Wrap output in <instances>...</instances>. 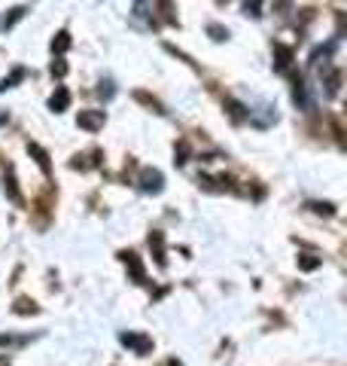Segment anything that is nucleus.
<instances>
[{
    "label": "nucleus",
    "instance_id": "obj_1",
    "mask_svg": "<svg viewBox=\"0 0 347 366\" xmlns=\"http://www.w3.org/2000/svg\"><path fill=\"white\" fill-rule=\"evenodd\" d=\"M80 129H89V131H98L104 125V110H82L80 119H76Z\"/></svg>",
    "mask_w": 347,
    "mask_h": 366
},
{
    "label": "nucleus",
    "instance_id": "obj_2",
    "mask_svg": "<svg viewBox=\"0 0 347 366\" xmlns=\"http://www.w3.org/2000/svg\"><path fill=\"white\" fill-rule=\"evenodd\" d=\"M161 186H165V180H161L159 171H144V174H140V189H144V193H161Z\"/></svg>",
    "mask_w": 347,
    "mask_h": 366
},
{
    "label": "nucleus",
    "instance_id": "obj_3",
    "mask_svg": "<svg viewBox=\"0 0 347 366\" xmlns=\"http://www.w3.org/2000/svg\"><path fill=\"white\" fill-rule=\"evenodd\" d=\"M122 345H128V348H134L137 354H146V351L153 348V342L146 339V336H137V333H122Z\"/></svg>",
    "mask_w": 347,
    "mask_h": 366
},
{
    "label": "nucleus",
    "instance_id": "obj_4",
    "mask_svg": "<svg viewBox=\"0 0 347 366\" xmlns=\"http://www.w3.org/2000/svg\"><path fill=\"white\" fill-rule=\"evenodd\" d=\"M250 119L259 125V129H265V125H271V122H278V114H274L268 104H262L259 110H250Z\"/></svg>",
    "mask_w": 347,
    "mask_h": 366
},
{
    "label": "nucleus",
    "instance_id": "obj_5",
    "mask_svg": "<svg viewBox=\"0 0 347 366\" xmlns=\"http://www.w3.org/2000/svg\"><path fill=\"white\" fill-rule=\"evenodd\" d=\"M293 101L299 104V107H304V110L311 107V101H308V86H304L302 76H293Z\"/></svg>",
    "mask_w": 347,
    "mask_h": 366
},
{
    "label": "nucleus",
    "instance_id": "obj_6",
    "mask_svg": "<svg viewBox=\"0 0 347 366\" xmlns=\"http://www.w3.org/2000/svg\"><path fill=\"white\" fill-rule=\"evenodd\" d=\"M274 58H278V61H274V67H278V70H289V65H293V49H289V46H274Z\"/></svg>",
    "mask_w": 347,
    "mask_h": 366
},
{
    "label": "nucleus",
    "instance_id": "obj_7",
    "mask_svg": "<svg viewBox=\"0 0 347 366\" xmlns=\"http://www.w3.org/2000/svg\"><path fill=\"white\" fill-rule=\"evenodd\" d=\"M67 104H70L67 89H65V86H58V89H55V95H52V101H49V107H52L55 114H61V110H67Z\"/></svg>",
    "mask_w": 347,
    "mask_h": 366
},
{
    "label": "nucleus",
    "instance_id": "obj_8",
    "mask_svg": "<svg viewBox=\"0 0 347 366\" xmlns=\"http://www.w3.org/2000/svg\"><path fill=\"white\" fill-rule=\"evenodd\" d=\"M150 248L155 250V263L165 266V238H161V232H153L150 235Z\"/></svg>",
    "mask_w": 347,
    "mask_h": 366
},
{
    "label": "nucleus",
    "instance_id": "obj_9",
    "mask_svg": "<svg viewBox=\"0 0 347 366\" xmlns=\"http://www.w3.org/2000/svg\"><path fill=\"white\" fill-rule=\"evenodd\" d=\"M122 259H125V263H128V269H131V274H134V281H137V284H140V281H144V266H140V259H137V253H122Z\"/></svg>",
    "mask_w": 347,
    "mask_h": 366
},
{
    "label": "nucleus",
    "instance_id": "obj_10",
    "mask_svg": "<svg viewBox=\"0 0 347 366\" xmlns=\"http://www.w3.org/2000/svg\"><path fill=\"white\" fill-rule=\"evenodd\" d=\"M338 83H342V74H338V70H329V74H326V95H335Z\"/></svg>",
    "mask_w": 347,
    "mask_h": 366
},
{
    "label": "nucleus",
    "instance_id": "obj_11",
    "mask_svg": "<svg viewBox=\"0 0 347 366\" xmlns=\"http://www.w3.org/2000/svg\"><path fill=\"white\" fill-rule=\"evenodd\" d=\"M67 46H70V34H67V31H61L58 37L52 40V52H67Z\"/></svg>",
    "mask_w": 347,
    "mask_h": 366
},
{
    "label": "nucleus",
    "instance_id": "obj_12",
    "mask_svg": "<svg viewBox=\"0 0 347 366\" xmlns=\"http://www.w3.org/2000/svg\"><path fill=\"white\" fill-rule=\"evenodd\" d=\"M244 12L253 16V19H259L262 16V0H244Z\"/></svg>",
    "mask_w": 347,
    "mask_h": 366
},
{
    "label": "nucleus",
    "instance_id": "obj_13",
    "mask_svg": "<svg viewBox=\"0 0 347 366\" xmlns=\"http://www.w3.org/2000/svg\"><path fill=\"white\" fill-rule=\"evenodd\" d=\"M22 16H25V10H22V6H19V10H12L6 19H0V28H12V25H16Z\"/></svg>",
    "mask_w": 347,
    "mask_h": 366
},
{
    "label": "nucleus",
    "instance_id": "obj_14",
    "mask_svg": "<svg viewBox=\"0 0 347 366\" xmlns=\"http://www.w3.org/2000/svg\"><path fill=\"white\" fill-rule=\"evenodd\" d=\"M25 76V70H12V76H6V80H0V92L3 89H12V83H19Z\"/></svg>",
    "mask_w": 347,
    "mask_h": 366
},
{
    "label": "nucleus",
    "instance_id": "obj_15",
    "mask_svg": "<svg viewBox=\"0 0 347 366\" xmlns=\"http://www.w3.org/2000/svg\"><path fill=\"white\" fill-rule=\"evenodd\" d=\"M31 153H34V156H37V162H40V168H43V171H49V156H46V153H43V150H40V147H37V144H31Z\"/></svg>",
    "mask_w": 347,
    "mask_h": 366
},
{
    "label": "nucleus",
    "instance_id": "obj_16",
    "mask_svg": "<svg viewBox=\"0 0 347 366\" xmlns=\"http://www.w3.org/2000/svg\"><path fill=\"white\" fill-rule=\"evenodd\" d=\"M208 34H210L214 40H225V37H229V31H225V28H219V25H210Z\"/></svg>",
    "mask_w": 347,
    "mask_h": 366
},
{
    "label": "nucleus",
    "instance_id": "obj_17",
    "mask_svg": "<svg viewBox=\"0 0 347 366\" xmlns=\"http://www.w3.org/2000/svg\"><path fill=\"white\" fill-rule=\"evenodd\" d=\"M299 266L304 272H311V269H317V266H320V259H314V257H302L299 259Z\"/></svg>",
    "mask_w": 347,
    "mask_h": 366
},
{
    "label": "nucleus",
    "instance_id": "obj_18",
    "mask_svg": "<svg viewBox=\"0 0 347 366\" xmlns=\"http://www.w3.org/2000/svg\"><path fill=\"white\" fill-rule=\"evenodd\" d=\"M52 74H55V76H65V74H67V65H65V61H55V65H52Z\"/></svg>",
    "mask_w": 347,
    "mask_h": 366
}]
</instances>
